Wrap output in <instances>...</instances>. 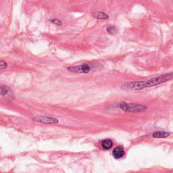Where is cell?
Masks as SVG:
<instances>
[{
    "instance_id": "7a4b0ae2",
    "label": "cell",
    "mask_w": 173,
    "mask_h": 173,
    "mask_svg": "<svg viewBox=\"0 0 173 173\" xmlns=\"http://www.w3.org/2000/svg\"><path fill=\"white\" fill-rule=\"evenodd\" d=\"M120 108L128 112H141L147 110V107L143 105L137 104H128V103L122 102L119 105Z\"/></svg>"
},
{
    "instance_id": "ba28073f",
    "label": "cell",
    "mask_w": 173,
    "mask_h": 173,
    "mask_svg": "<svg viewBox=\"0 0 173 173\" xmlns=\"http://www.w3.org/2000/svg\"><path fill=\"white\" fill-rule=\"evenodd\" d=\"M170 135V133L164 131H157L152 134V136L155 138H165Z\"/></svg>"
},
{
    "instance_id": "30bf717a",
    "label": "cell",
    "mask_w": 173,
    "mask_h": 173,
    "mask_svg": "<svg viewBox=\"0 0 173 173\" xmlns=\"http://www.w3.org/2000/svg\"><path fill=\"white\" fill-rule=\"evenodd\" d=\"M106 31L108 33H110V34H114L117 32V29L116 27L114 26H109L107 27Z\"/></svg>"
},
{
    "instance_id": "3957f363",
    "label": "cell",
    "mask_w": 173,
    "mask_h": 173,
    "mask_svg": "<svg viewBox=\"0 0 173 173\" xmlns=\"http://www.w3.org/2000/svg\"><path fill=\"white\" fill-rule=\"evenodd\" d=\"M68 70L69 71L73 72H78V73H89L91 71V67L86 64H83L82 65L77 66L68 67Z\"/></svg>"
},
{
    "instance_id": "9c48e42d",
    "label": "cell",
    "mask_w": 173,
    "mask_h": 173,
    "mask_svg": "<svg viewBox=\"0 0 173 173\" xmlns=\"http://www.w3.org/2000/svg\"><path fill=\"white\" fill-rule=\"evenodd\" d=\"M12 93V91L10 90V89L7 86H4L2 85L1 86V94L2 96H7L8 94Z\"/></svg>"
},
{
    "instance_id": "5b68a950",
    "label": "cell",
    "mask_w": 173,
    "mask_h": 173,
    "mask_svg": "<svg viewBox=\"0 0 173 173\" xmlns=\"http://www.w3.org/2000/svg\"><path fill=\"white\" fill-rule=\"evenodd\" d=\"M112 155L115 159H121L122 158H123L125 155V152L123 147L121 146H118L115 147L113 150Z\"/></svg>"
},
{
    "instance_id": "52a82bcc",
    "label": "cell",
    "mask_w": 173,
    "mask_h": 173,
    "mask_svg": "<svg viewBox=\"0 0 173 173\" xmlns=\"http://www.w3.org/2000/svg\"><path fill=\"white\" fill-rule=\"evenodd\" d=\"M112 146H113V142L112 141V140H110V139H106L102 141V147L105 150L110 149Z\"/></svg>"
},
{
    "instance_id": "277c9868",
    "label": "cell",
    "mask_w": 173,
    "mask_h": 173,
    "mask_svg": "<svg viewBox=\"0 0 173 173\" xmlns=\"http://www.w3.org/2000/svg\"><path fill=\"white\" fill-rule=\"evenodd\" d=\"M35 121H37L43 124H57L58 123V120L55 118L47 116H36L33 118Z\"/></svg>"
},
{
    "instance_id": "8fae6325",
    "label": "cell",
    "mask_w": 173,
    "mask_h": 173,
    "mask_svg": "<svg viewBox=\"0 0 173 173\" xmlns=\"http://www.w3.org/2000/svg\"><path fill=\"white\" fill-rule=\"evenodd\" d=\"M50 22H51L52 23L54 24H56V25H58V26H60V27L62 25V22L60 20H58V19H56V18L52 19V20H50Z\"/></svg>"
},
{
    "instance_id": "7c38bea8",
    "label": "cell",
    "mask_w": 173,
    "mask_h": 173,
    "mask_svg": "<svg viewBox=\"0 0 173 173\" xmlns=\"http://www.w3.org/2000/svg\"><path fill=\"white\" fill-rule=\"evenodd\" d=\"M7 67H8L7 62H5L3 60H1V62H0V68H1V69L2 70L5 69V68H6Z\"/></svg>"
},
{
    "instance_id": "6da1fadb",
    "label": "cell",
    "mask_w": 173,
    "mask_h": 173,
    "mask_svg": "<svg viewBox=\"0 0 173 173\" xmlns=\"http://www.w3.org/2000/svg\"><path fill=\"white\" fill-rule=\"evenodd\" d=\"M172 79H173V72L153 77L147 81H133L127 83L122 86V88L127 89V90H141L145 88L152 87V86L166 83Z\"/></svg>"
},
{
    "instance_id": "8992f818",
    "label": "cell",
    "mask_w": 173,
    "mask_h": 173,
    "mask_svg": "<svg viewBox=\"0 0 173 173\" xmlns=\"http://www.w3.org/2000/svg\"><path fill=\"white\" fill-rule=\"evenodd\" d=\"M92 16L94 18L100 19V20H107L109 18V16L107 14L103 12H95L92 14Z\"/></svg>"
}]
</instances>
